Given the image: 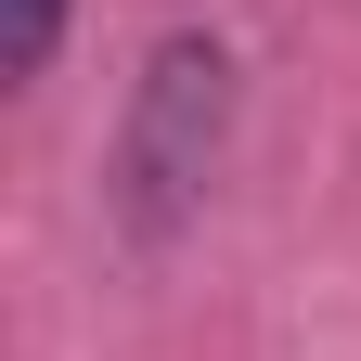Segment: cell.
Here are the masks:
<instances>
[{"label":"cell","mask_w":361,"mask_h":361,"mask_svg":"<svg viewBox=\"0 0 361 361\" xmlns=\"http://www.w3.org/2000/svg\"><path fill=\"white\" fill-rule=\"evenodd\" d=\"M219 142H233V39L219 26H168L142 52V78H129V116H116V155H104L116 233L129 245H168L180 219L207 207Z\"/></svg>","instance_id":"6da1fadb"},{"label":"cell","mask_w":361,"mask_h":361,"mask_svg":"<svg viewBox=\"0 0 361 361\" xmlns=\"http://www.w3.org/2000/svg\"><path fill=\"white\" fill-rule=\"evenodd\" d=\"M65 39V0H0V78H39Z\"/></svg>","instance_id":"7a4b0ae2"}]
</instances>
